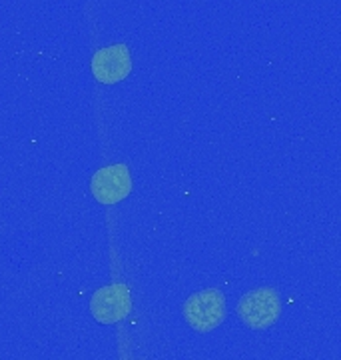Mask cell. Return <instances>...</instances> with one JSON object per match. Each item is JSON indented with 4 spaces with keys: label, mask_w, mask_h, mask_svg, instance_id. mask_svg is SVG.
Returning <instances> with one entry per match:
<instances>
[{
    "label": "cell",
    "mask_w": 341,
    "mask_h": 360,
    "mask_svg": "<svg viewBox=\"0 0 341 360\" xmlns=\"http://www.w3.org/2000/svg\"><path fill=\"white\" fill-rule=\"evenodd\" d=\"M184 319L198 333H212L226 321V296L215 288L192 295L184 304Z\"/></svg>",
    "instance_id": "obj_1"
},
{
    "label": "cell",
    "mask_w": 341,
    "mask_h": 360,
    "mask_svg": "<svg viewBox=\"0 0 341 360\" xmlns=\"http://www.w3.org/2000/svg\"><path fill=\"white\" fill-rule=\"evenodd\" d=\"M241 322L252 330L269 328L281 314V300L276 288H258L243 295L238 302Z\"/></svg>",
    "instance_id": "obj_2"
},
{
    "label": "cell",
    "mask_w": 341,
    "mask_h": 360,
    "mask_svg": "<svg viewBox=\"0 0 341 360\" xmlns=\"http://www.w3.org/2000/svg\"><path fill=\"white\" fill-rule=\"evenodd\" d=\"M90 193L100 205L112 206L132 193V176L126 165H108L94 172Z\"/></svg>",
    "instance_id": "obj_4"
},
{
    "label": "cell",
    "mask_w": 341,
    "mask_h": 360,
    "mask_svg": "<svg viewBox=\"0 0 341 360\" xmlns=\"http://www.w3.org/2000/svg\"><path fill=\"white\" fill-rule=\"evenodd\" d=\"M132 72V56L126 44H112L94 52L92 75L102 84H116Z\"/></svg>",
    "instance_id": "obj_5"
},
{
    "label": "cell",
    "mask_w": 341,
    "mask_h": 360,
    "mask_svg": "<svg viewBox=\"0 0 341 360\" xmlns=\"http://www.w3.org/2000/svg\"><path fill=\"white\" fill-rule=\"evenodd\" d=\"M130 310H132L130 288L122 283L102 286L90 298V312L100 324L124 321Z\"/></svg>",
    "instance_id": "obj_3"
}]
</instances>
